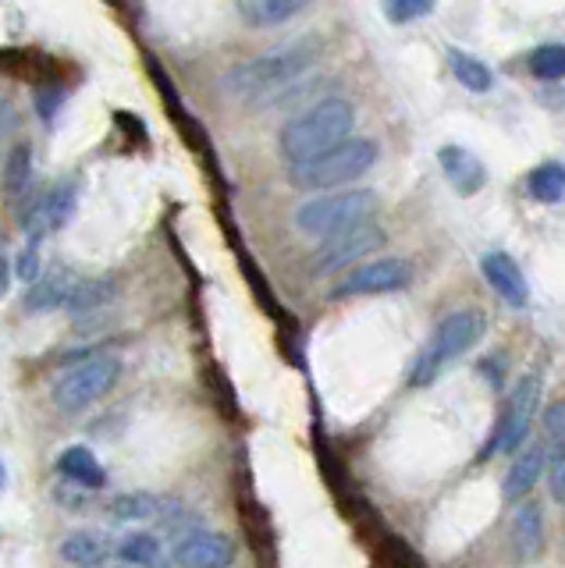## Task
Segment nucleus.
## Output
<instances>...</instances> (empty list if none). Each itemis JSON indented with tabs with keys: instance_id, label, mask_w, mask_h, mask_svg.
Wrapping results in <instances>:
<instances>
[{
	"instance_id": "f257e3e1",
	"label": "nucleus",
	"mask_w": 565,
	"mask_h": 568,
	"mask_svg": "<svg viewBox=\"0 0 565 568\" xmlns=\"http://www.w3.org/2000/svg\"><path fill=\"white\" fill-rule=\"evenodd\" d=\"M356 107L342 97H328L314 103L309 111L295 114L278 135V150L288 164H309V160L331 153L334 146L353 139Z\"/></svg>"
},
{
	"instance_id": "f03ea898",
	"label": "nucleus",
	"mask_w": 565,
	"mask_h": 568,
	"mask_svg": "<svg viewBox=\"0 0 565 568\" xmlns=\"http://www.w3.org/2000/svg\"><path fill=\"white\" fill-rule=\"evenodd\" d=\"M314 47L309 44H285L278 50H267L260 58L235 64L232 72L224 75V89L235 92V97L246 100H260L271 97V92H281L285 86H292L295 78H303L309 67H314Z\"/></svg>"
},
{
	"instance_id": "7ed1b4c3",
	"label": "nucleus",
	"mask_w": 565,
	"mask_h": 568,
	"mask_svg": "<svg viewBox=\"0 0 565 568\" xmlns=\"http://www.w3.org/2000/svg\"><path fill=\"white\" fill-rule=\"evenodd\" d=\"M483 331H488V317H483L480 309H455V313H449L434 328V334H430V342L423 345L420 356H416L413 370H409V384L430 387L449 362L463 359L466 351L480 342Z\"/></svg>"
},
{
	"instance_id": "20e7f679",
	"label": "nucleus",
	"mask_w": 565,
	"mask_h": 568,
	"mask_svg": "<svg viewBox=\"0 0 565 568\" xmlns=\"http://www.w3.org/2000/svg\"><path fill=\"white\" fill-rule=\"evenodd\" d=\"M377 213V199L367 188H342V193H324V196H314L299 202L295 210V227L306 235V238H334L348 232L356 224H367L373 221Z\"/></svg>"
},
{
	"instance_id": "39448f33",
	"label": "nucleus",
	"mask_w": 565,
	"mask_h": 568,
	"mask_svg": "<svg viewBox=\"0 0 565 568\" xmlns=\"http://www.w3.org/2000/svg\"><path fill=\"white\" fill-rule=\"evenodd\" d=\"M377 164V143L370 139H348L334 146L331 153L309 160V164H295L288 171V182L303 193H342Z\"/></svg>"
},
{
	"instance_id": "423d86ee",
	"label": "nucleus",
	"mask_w": 565,
	"mask_h": 568,
	"mask_svg": "<svg viewBox=\"0 0 565 568\" xmlns=\"http://www.w3.org/2000/svg\"><path fill=\"white\" fill-rule=\"evenodd\" d=\"M118 376H121V359L114 351L78 359L53 381V405L61 412H83L118 384Z\"/></svg>"
},
{
	"instance_id": "0eeeda50",
	"label": "nucleus",
	"mask_w": 565,
	"mask_h": 568,
	"mask_svg": "<svg viewBox=\"0 0 565 568\" xmlns=\"http://www.w3.org/2000/svg\"><path fill=\"white\" fill-rule=\"evenodd\" d=\"M541 376L537 373H523L516 387L508 391V402L502 409V419L494 427V437H491V448L488 452H502V455H519L523 444L530 437V427H533V416H537V405H541Z\"/></svg>"
},
{
	"instance_id": "6e6552de",
	"label": "nucleus",
	"mask_w": 565,
	"mask_h": 568,
	"mask_svg": "<svg viewBox=\"0 0 565 568\" xmlns=\"http://www.w3.org/2000/svg\"><path fill=\"white\" fill-rule=\"evenodd\" d=\"M413 284V267L406 260H395V256H384V260H370L353 267L348 274L334 284V295H392L406 292Z\"/></svg>"
},
{
	"instance_id": "1a4fd4ad",
	"label": "nucleus",
	"mask_w": 565,
	"mask_h": 568,
	"mask_svg": "<svg viewBox=\"0 0 565 568\" xmlns=\"http://www.w3.org/2000/svg\"><path fill=\"white\" fill-rule=\"evenodd\" d=\"M235 554H238V547L232 536L196 526V530L174 536L171 561L179 568H232Z\"/></svg>"
},
{
	"instance_id": "9d476101",
	"label": "nucleus",
	"mask_w": 565,
	"mask_h": 568,
	"mask_svg": "<svg viewBox=\"0 0 565 568\" xmlns=\"http://www.w3.org/2000/svg\"><path fill=\"white\" fill-rule=\"evenodd\" d=\"M384 246V232L377 227L373 221L367 224H356L348 227V232L328 238L324 246H320L317 260H314V274H334V270H345L348 263L363 260V256H370Z\"/></svg>"
},
{
	"instance_id": "9b49d317",
	"label": "nucleus",
	"mask_w": 565,
	"mask_h": 568,
	"mask_svg": "<svg viewBox=\"0 0 565 568\" xmlns=\"http://www.w3.org/2000/svg\"><path fill=\"white\" fill-rule=\"evenodd\" d=\"M480 270H483V277H488V284L498 292V299L502 302H508L513 309H523L530 302L527 274H523L519 263L508 252H488L480 260Z\"/></svg>"
},
{
	"instance_id": "f8f14e48",
	"label": "nucleus",
	"mask_w": 565,
	"mask_h": 568,
	"mask_svg": "<svg viewBox=\"0 0 565 568\" xmlns=\"http://www.w3.org/2000/svg\"><path fill=\"white\" fill-rule=\"evenodd\" d=\"M438 164L445 171V178L459 196H477L483 185H488V168L480 164V157H474L463 146H441Z\"/></svg>"
},
{
	"instance_id": "ddd939ff",
	"label": "nucleus",
	"mask_w": 565,
	"mask_h": 568,
	"mask_svg": "<svg viewBox=\"0 0 565 568\" xmlns=\"http://www.w3.org/2000/svg\"><path fill=\"white\" fill-rule=\"evenodd\" d=\"M541 477H548V444L537 441V444H530V448H523L513 458V466H508L505 497H508V502H519V497H527Z\"/></svg>"
},
{
	"instance_id": "4468645a",
	"label": "nucleus",
	"mask_w": 565,
	"mask_h": 568,
	"mask_svg": "<svg viewBox=\"0 0 565 568\" xmlns=\"http://www.w3.org/2000/svg\"><path fill=\"white\" fill-rule=\"evenodd\" d=\"M171 508V497H160L150 491H128L111 497L107 505V516L114 522H164Z\"/></svg>"
},
{
	"instance_id": "2eb2a0df",
	"label": "nucleus",
	"mask_w": 565,
	"mask_h": 568,
	"mask_svg": "<svg viewBox=\"0 0 565 568\" xmlns=\"http://www.w3.org/2000/svg\"><path fill=\"white\" fill-rule=\"evenodd\" d=\"M75 288H78V281L69 270H53V274L39 277L33 288L25 292V309H29V313H53V309L72 302Z\"/></svg>"
},
{
	"instance_id": "dca6fc26",
	"label": "nucleus",
	"mask_w": 565,
	"mask_h": 568,
	"mask_svg": "<svg viewBox=\"0 0 565 568\" xmlns=\"http://www.w3.org/2000/svg\"><path fill=\"white\" fill-rule=\"evenodd\" d=\"M114 558L128 568H168V551L160 536L146 530H132L114 544Z\"/></svg>"
},
{
	"instance_id": "f3484780",
	"label": "nucleus",
	"mask_w": 565,
	"mask_h": 568,
	"mask_svg": "<svg viewBox=\"0 0 565 568\" xmlns=\"http://www.w3.org/2000/svg\"><path fill=\"white\" fill-rule=\"evenodd\" d=\"M58 472L78 486H89V491H100V486L107 483L103 466L97 462V455H93L86 444H72V448H64L58 458Z\"/></svg>"
},
{
	"instance_id": "a211bd4d",
	"label": "nucleus",
	"mask_w": 565,
	"mask_h": 568,
	"mask_svg": "<svg viewBox=\"0 0 565 568\" xmlns=\"http://www.w3.org/2000/svg\"><path fill=\"white\" fill-rule=\"evenodd\" d=\"M513 544L519 558H537L544 547V511L537 502H523L513 516Z\"/></svg>"
},
{
	"instance_id": "6ab92c4d",
	"label": "nucleus",
	"mask_w": 565,
	"mask_h": 568,
	"mask_svg": "<svg viewBox=\"0 0 565 568\" xmlns=\"http://www.w3.org/2000/svg\"><path fill=\"white\" fill-rule=\"evenodd\" d=\"M107 554H111L107 540L93 530H75L61 540V561H69L75 568H100L107 561Z\"/></svg>"
},
{
	"instance_id": "aec40b11",
	"label": "nucleus",
	"mask_w": 565,
	"mask_h": 568,
	"mask_svg": "<svg viewBox=\"0 0 565 568\" xmlns=\"http://www.w3.org/2000/svg\"><path fill=\"white\" fill-rule=\"evenodd\" d=\"M306 4L309 0H238V15L246 18L249 25L271 29V25L295 18Z\"/></svg>"
},
{
	"instance_id": "412c9836",
	"label": "nucleus",
	"mask_w": 565,
	"mask_h": 568,
	"mask_svg": "<svg viewBox=\"0 0 565 568\" xmlns=\"http://www.w3.org/2000/svg\"><path fill=\"white\" fill-rule=\"evenodd\" d=\"M118 295V281L114 277H93V281H78V288L72 295V302L64 306L69 313L78 320V317H89L97 313V309H103L107 302H111Z\"/></svg>"
},
{
	"instance_id": "4be33fe9",
	"label": "nucleus",
	"mask_w": 565,
	"mask_h": 568,
	"mask_svg": "<svg viewBox=\"0 0 565 568\" xmlns=\"http://www.w3.org/2000/svg\"><path fill=\"white\" fill-rule=\"evenodd\" d=\"M449 64H452V75L459 78V86H466L469 92H488L494 86V75L491 67L483 64L480 58L466 50H449Z\"/></svg>"
},
{
	"instance_id": "5701e85b",
	"label": "nucleus",
	"mask_w": 565,
	"mask_h": 568,
	"mask_svg": "<svg viewBox=\"0 0 565 568\" xmlns=\"http://www.w3.org/2000/svg\"><path fill=\"white\" fill-rule=\"evenodd\" d=\"M527 188H530V196L537 202H558L565 196V168L555 164V160H548V164L541 168H533L530 171V178H527Z\"/></svg>"
},
{
	"instance_id": "b1692460",
	"label": "nucleus",
	"mask_w": 565,
	"mask_h": 568,
	"mask_svg": "<svg viewBox=\"0 0 565 568\" xmlns=\"http://www.w3.org/2000/svg\"><path fill=\"white\" fill-rule=\"evenodd\" d=\"M377 568H423L420 554H416L402 536H384L373 554Z\"/></svg>"
},
{
	"instance_id": "393cba45",
	"label": "nucleus",
	"mask_w": 565,
	"mask_h": 568,
	"mask_svg": "<svg viewBox=\"0 0 565 568\" xmlns=\"http://www.w3.org/2000/svg\"><path fill=\"white\" fill-rule=\"evenodd\" d=\"M530 72L544 83H555V78H565V44H544L533 50L530 58Z\"/></svg>"
},
{
	"instance_id": "a878e982",
	"label": "nucleus",
	"mask_w": 565,
	"mask_h": 568,
	"mask_svg": "<svg viewBox=\"0 0 565 568\" xmlns=\"http://www.w3.org/2000/svg\"><path fill=\"white\" fill-rule=\"evenodd\" d=\"M544 444H548V462H558V458H565V402L548 405Z\"/></svg>"
},
{
	"instance_id": "bb28decb",
	"label": "nucleus",
	"mask_w": 565,
	"mask_h": 568,
	"mask_svg": "<svg viewBox=\"0 0 565 568\" xmlns=\"http://www.w3.org/2000/svg\"><path fill=\"white\" fill-rule=\"evenodd\" d=\"M29 171H33V150H29V143H22V146L11 150L8 168H4L8 193H19V188H25V182H29Z\"/></svg>"
},
{
	"instance_id": "cd10ccee",
	"label": "nucleus",
	"mask_w": 565,
	"mask_h": 568,
	"mask_svg": "<svg viewBox=\"0 0 565 568\" xmlns=\"http://www.w3.org/2000/svg\"><path fill=\"white\" fill-rule=\"evenodd\" d=\"M434 4H438V0H384V15H388V22L406 25V22H416V18L430 15Z\"/></svg>"
},
{
	"instance_id": "c85d7f7f",
	"label": "nucleus",
	"mask_w": 565,
	"mask_h": 568,
	"mask_svg": "<svg viewBox=\"0 0 565 568\" xmlns=\"http://www.w3.org/2000/svg\"><path fill=\"white\" fill-rule=\"evenodd\" d=\"M93 497H97V491H89V486H78L72 480H64L53 486V502H58L61 508H69V511H83L93 505Z\"/></svg>"
},
{
	"instance_id": "c756f323",
	"label": "nucleus",
	"mask_w": 565,
	"mask_h": 568,
	"mask_svg": "<svg viewBox=\"0 0 565 568\" xmlns=\"http://www.w3.org/2000/svg\"><path fill=\"white\" fill-rule=\"evenodd\" d=\"M15 274L25 284L39 281V242H25V246H22V252L15 256Z\"/></svg>"
},
{
	"instance_id": "7c9ffc66",
	"label": "nucleus",
	"mask_w": 565,
	"mask_h": 568,
	"mask_svg": "<svg viewBox=\"0 0 565 568\" xmlns=\"http://www.w3.org/2000/svg\"><path fill=\"white\" fill-rule=\"evenodd\" d=\"M548 486H551V497H555L558 505H565V458L548 462Z\"/></svg>"
},
{
	"instance_id": "2f4dec72",
	"label": "nucleus",
	"mask_w": 565,
	"mask_h": 568,
	"mask_svg": "<svg viewBox=\"0 0 565 568\" xmlns=\"http://www.w3.org/2000/svg\"><path fill=\"white\" fill-rule=\"evenodd\" d=\"M114 568H128V565H114Z\"/></svg>"
}]
</instances>
